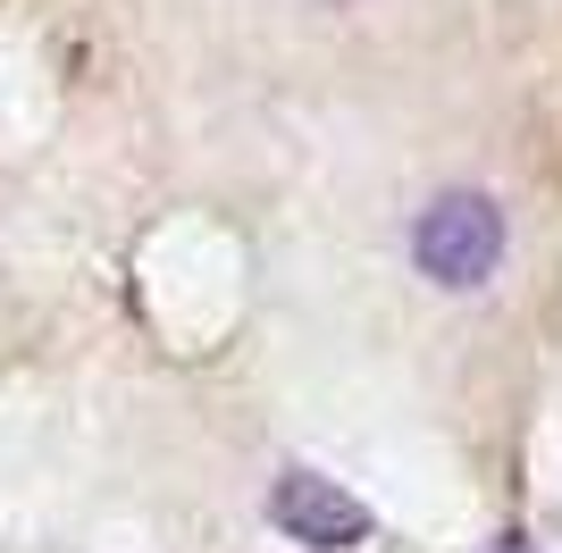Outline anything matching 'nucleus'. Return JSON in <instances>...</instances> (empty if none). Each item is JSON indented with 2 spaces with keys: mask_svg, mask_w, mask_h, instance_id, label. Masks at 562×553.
<instances>
[{
  "mask_svg": "<svg viewBox=\"0 0 562 553\" xmlns=\"http://www.w3.org/2000/svg\"><path fill=\"white\" fill-rule=\"evenodd\" d=\"M269 529L311 545V553H352L370 537V504L345 495L336 478H319V470H278V486H269Z\"/></svg>",
  "mask_w": 562,
  "mask_h": 553,
  "instance_id": "obj_2",
  "label": "nucleus"
},
{
  "mask_svg": "<svg viewBox=\"0 0 562 553\" xmlns=\"http://www.w3.org/2000/svg\"><path fill=\"white\" fill-rule=\"evenodd\" d=\"M412 260H420L428 285H446V294H470V285H487L504 269V210L487 193H437V202L412 218Z\"/></svg>",
  "mask_w": 562,
  "mask_h": 553,
  "instance_id": "obj_1",
  "label": "nucleus"
}]
</instances>
